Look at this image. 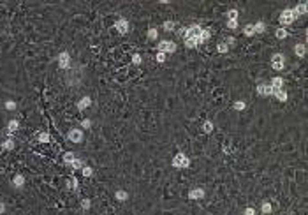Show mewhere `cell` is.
<instances>
[{"instance_id": "1", "label": "cell", "mask_w": 308, "mask_h": 215, "mask_svg": "<svg viewBox=\"0 0 308 215\" xmlns=\"http://www.w3.org/2000/svg\"><path fill=\"white\" fill-rule=\"evenodd\" d=\"M173 166H174V168H178V169H185V168H189V166H190V159L185 154H181V152H180V154L174 155Z\"/></svg>"}, {"instance_id": "2", "label": "cell", "mask_w": 308, "mask_h": 215, "mask_svg": "<svg viewBox=\"0 0 308 215\" xmlns=\"http://www.w3.org/2000/svg\"><path fill=\"white\" fill-rule=\"evenodd\" d=\"M201 30L203 28L199 27V25H192V27L187 28V34H185V39H192V41H195L197 44H201Z\"/></svg>"}, {"instance_id": "3", "label": "cell", "mask_w": 308, "mask_h": 215, "mask_svg": "<svg viewBox=\"0 0 308 215\" xmlns=\"http://www.w3.org/2000/svg\"><path fill=\"white\" fill-rule=\"evenodd\" d=\"M157 50L160 53H174L176 51V43H173V41H160Z\"/></svg>"}, {"instance_id": "4", "label": "cell", "mask_w": 308, "mask_h": 215, "mask_svg": "<svg viewBox=\"0 0 308 215\" xmlns=\"http://www.w3.org/2000/svg\"><path fill=\"white\" fill-rule=\"evenodd\" d=\"M271 65L275 71H282L283 65H285V56L282 55V53H275V55L271 56Z\"/></svg>"}, {"instance_id": "5", "label": "cell", "mask_w": 308, "mask_h": 215, "mask_svg": "<svg viewBox=\"0 0 308 215\" xmlns=\"http://www.w3.org/2000/svg\"><path fill=\"white\" fill-rule=\"evenodd\" d=\"M67 139L72 141V143H81L83 141V131L81 129H70L69 134H67Z\"/></svg>"}, {"instance_id": "6", "label": "cell", "mask_w": 308, "mask_h": 215, "mask_svg": "<svg viewBox=\"0 0 308 215\" xmlns=\"http://www.w3.org/2000/svg\"><path fill=\"white\" fill-rule=\"evenodd\" d=\"M294 14H292V11L291 9H283L282 11V14H280V23L282 25H292L294 23Z\"/></svg>"}, {"instance_id": "7", "label": "cell", "mask_w": 308, "mask_h": 215, "mask_svg": "<svg viewBox=\"0 0 308 215\" xmlns=\"http://www.w3.org/2000/svg\"><path fill=\"white\" fill-rule=\"evenodd\" d=\"M58 67L60 69H70V55L67 51H62L58 55Z\"/></svg>"}, {"instance_id": "8", "label": "cell", "mask_w": 308, "mask_h": 215, "mask_svg": "<svg viewBox=\"0 0 308 215\" xmlns=\"http://www.w3.org/2000/svg\"><path fill=\"white\" fill-rule=\"evenodd\" d=\"M257 94L262 95V97H268V95L273 94V88H271L270 83H261V85H257Z\"/></svg>"}, {"instance_id": "9", "label": "cell", "mask_w": 308, "mask_h": 215, "mask_svg": "<svg viewBox=\"0 0 308 215\" xmlns=\"http://www.w3.org/2000/svg\"><path fill=\"white\" fill-rule=\"evenodd\" d=\"M114 28H116L120 34H127L129 32V21H127L125 18H120V20H116V23H114Z\"/></svg>"}, {"instance_id": "10", "label": "cell", "mask_w": 308, "mask_h": 215, "mask_svg": "<svg viewBox=\"0 0 308 215\" xmlns=\"http://www.w3.org/2000/svg\"><path fill=\"white\" fill-rule=\"evenodd\" d=\"M90 104H92V99H90V97H81V99L78 101V110L79 111L87 110V108H90Z\"/></svg>"}, {"instance_id": "11", "label": "cell", "mask_w": 308, "mask_h": 215, "mask_svg": "<svg viewBox=\"0 0 308 215\" xmlns=\"http://www.w3.org/2000/svg\"><path fill=\"white\" fill-rule=\"evenodd\" d=\"M271 95H275L278 101H282V102H285L287 101V94H285V90L283 88H273V94Z\"/></svg>"}, {"instance_id": "12", "label": "cell", "mask_w": 308, "mask_h": 215, "mask_svg": "<svg viewBox=\"0 0 308 215\" xmlns=\"http://www.w3.org/2000/svg\"><path fill=\"white\" fill-rule=\"evenodd\" d=\"M189 198L190 199H203L204 198V190L203 189H192L189 192Z\"/></svg>"}, {"instance_id": "13", "label": "cell", "mask_w": 308, "mask_h": 215, "mask_svg": "<svg viewBox=\"0 0 308 215\" xmlns=\"http://www.w3.org/2000/svg\"><path fill=\"white\" fill-rule=\"evenodd\" d=\"M18 127H20V122L18 120H9V123H7V132H9V136H12V134L16 132Z\"/></svg>"}, {"instance_id": "14", "label": "cell", "mask_w": 308, "mask_h": 215, "mask_svg": "<svg viewBox=\"0 0 308 215\" xmlns=\"http://www.w3.org/2000/svg\"><path fill=\"white\" fill-rule=\"evenodd\" d=\"M23 185H25V177H23V175H16V177H14V180H12V187L21 189Z\"/></svg>"}, {"instance_id": "15", "label": "cell", "mask_w": 308, "mask_h": 215, "mask_svg": "<svg viewBox=\"0 0 308 215\" xmlns=\"http://www.w3.org/2000/svg\"><path fill=\"white\" fill-rule=\"evenodd\" d=\"M294 53H296L297 56H305L306 55V46L305 44H296L294 46Z\"/></svg>"}, {"instance_id": "16", "label": "cell", "mask_w": 308, "mask_h": 215, "mask_svg": "<svg viewBox=\"0 0 308 215\" xmlns=\"http://www.w3.org/2000/svg\"><path fill=\"white\" fill-rule=\"evenodd\" d=\"M270 85H271V88H282V87H283V79L276 76V78H273V79H271Z\"/></svg>"}, {"instance_id": "17", "label": "cell", "mask_w": 308, "mask_h": 215, "mask_svg": "<svg viewBox=\"0 0 308 215\" xmlns=\"http://www.w3.org/2000/svg\"><path fill=\"white\" fill-rule=\"evenodd\" d=\"M2 148H4V150H14V139H12V138L6 139V141L2 143Z\"/></svg>"}, {"instance_id": "18", "label": "cell", "mask_w": 308, "mask_h": 215, "mask_svg": "<svg viewBox=\"0 0 308 215\" xmlns=\"http://www.w3.org/2000/svg\"><path fill=\"white\" fill-rule=\"evenodd\" d=\"M37 141H41V143H49V141H51V136H49L48 132H41L37 136Z\"/></svg>"}, {"instance_id": "19", "label": "cell", "mask_w": 308, "mask_h": 215, "mask_svg": "<svg viewBox=\"0 0 308 215\" xmlns=\"http://www.w3.org/2000/svg\"><path fill=\"white\" fill-rule=\"evenodd\" d=\"M74 159H76V157H74V154H72V152H65V154H64V162H65V164L70 166Z\"/></svg>"}, {"instance_id": "20", "label": "cell", "mask_w": 308, "mask_h": 215, "mask_svg": "<svg viewBox=\"0 0 308 215\" xmlns=\"http://www.w3.org/2000/svg\"><path fill=\"white\" fill-rule=\"evenodd\" d=\"M254 30H255V34H262L266 30V25H264V21H257L254 25Z\"/></svg>"}, {"instance_id": "21", "label": "cell", "mask_w": 308, "mask_h": 215, "mask_svg": "<svg viewBox=\"0 0 308 215\" xmlns=\"http://www.w3.org/2000/svg\"><path fill=\"white\" fill-rule=\"evenodd\" d=\"M211 37V32H210V30H208V28H203V30H201V43H204V41H208V39H210Z\"/></svg>"}, {"instance_id": "22", "label": "cell", "mask_w": 308, "mask_h": 215, "mask_svg": "<svg viewBox=\"0 0 308 215\" xmlns=\"http://www.w3.org/2000/svg\"><path fill=\"white\" fill-rule=\"evenodd\" d=\"M243 34L247 35V37H252L255 34V30H254V25H245V28H243Z\"/></svg>"}, {"instance_id": "23", "label": "cell", "mask_w": 308, "mask_h": 215, "mask_svg": "<svg viewBox=\"0 0 308 215\" xmlns=\"http://www.w3.org/2000/svg\"><path fill=\"white\" fill-rule=\"evenodd\" d=\"M227 20H229V21H238V11H236V9H231V11L227 12Z\"/></svg>"}, {"instance_id": "24", "label": "cell", "mask_w": 308, "mask_h": 215, "mask_svg": "<svg viewBox=\"0 0 308 215\" xmlns=\"http://www.w3.org/2000/svg\"><path fill=\"white\" fill-rule=\"evenodd\" d=\"M157 37H158L157 28H153V27H151V28H148V39H150V41H155Z\"/></svg>"}, {"instance_id": "25", "label": "cell", "mask_w": 308, "mask_h": 215, "mask_svg": "<svg viewBox=\"0 0 308 215\" xmlns=\"http://www.w3.org/2000/svg\"><path fill=\"white\" fill-rule=\"evenodd\" d=\"M114 198L118 199V201H125V199L129 198V194L125 192V190H116V194H114Z\"/></svg>"}, {"instance_id": "26", "label": "cell", "mask_w": 308, "mask_h": 215, "mask_svg": "<svg viewBox=\"0 0 308 215\" xmlns=\"http://www.w3.org/2000/svg\"><path fill=\"white\" fill-rule=\"evenodd\" d=\"M296 11L299 12V14H306L308 11V6H306V2H301L299 6H296Z\"/></svg>"}, {"instance_id": "27", "label": "cell", "mask_w": 308, "mask_h": 215, "mask_svg": "<svg viewBox=\"0 0 308 215\" xmlns=\"http://www.w3.org/2000/svg\"><path fill=\"white\" fill-rule=\"evenodd\" d=\"M174 27H176V23H174V21H164V25H162V28L166 30V32L174 30Z\"/></svg>"}, {"instance_id": "28", "label": "cell", "mask_w": 308, "mask_h": 215, "mask_svg": "<svg viewBox=\"0 0 308 215\" xmlns=\"http://www.w3.org/2000/svg\"><path fill=\"white\" fill-rule=\"evenodd\" d=\"M70 166H72V169H83V166H85V164H83L81 159H74Z\"/></svg>"}, {"instance_id": "29", "label": "cell", "mask_w": 308, "mask_h": 215, "mask_svg": "<svg viewBox=\"0 0 308 215\" xmlns=\"http://www.w3.org/2000/svg\"><path fill=\"white\" fill-rule=\"evenodd\" d=\"M81 173H83V177H92L93 175V169L90 168V166H83V169H81Z\"/></svg>"}, {"instance_id": "30", "label": "cell", "mask_w": 308, "mask_h": 215, "mask_svg": "<svg viewBox=\"0 0 308 215\" xmlns=\"http://www.w3.org/2000/svg\"><path fill=\"white\" fill-rule=\"evenodd\" d=\"M211 131H213V123H211V122H204V125H203V132L210 134Z\"/></svg>"}, {"instance_id": "31", "label": "cell", "mask_w": 308, "mask_h": 215, "mask_svg": "<svg viewBox=\"0 0 308 215\" xmlns=\"http://www.w3.org/2000/svg\"><path fill=\"white\" fill-rule=\"evenodd\" d=\"M216 50H218V53H227V51H229V46H227L225 43H218Z\"/></svg>"}, {"instance_id": "32", "label": "cell", "mask_w": 308, "mask_h": 215, "mask_svg": "<svg viewBox=\"0 0 308 215\" xmlns=\"http://www.w3.org/2000/svg\"><path fill=\"white\" fill-rule=\"evenodd\" d=\"M276 37L278 39H285L287 37V30L285 28H276Z\"/></svg>"}, {"instance_id": "33", "label": "cell", "mask_w": 308, "mask_h": 215, "mask_svg": "<svg viewBox=\"0 0 308 215\" xmlns=\"http://www.w3.org/2000/svg\"><path fill=\"white\" fill-rule=\"evenodd\" d=\"M67 187L72 189V190H76V189H78V180H76V178H70L69 182H67Z\"/></svg>"}, {"instance_id": "34", "label": "cell", "mask_w": 308, "mask_h": 215, "mask_svg": "<svg viewBox=\"0 0 308 215\" xmlns=\"http://www.w3.org/2000/svg\"><path fill=\"white\" fill-rule=\"evenodd\" d=\"M90 206H92V201H90L88 198H85V199L81 201V208H83V210H90Z\"/></svg>"}, {"instance_id": "35", "label": "cell", "mask_w": 308, "mask_h": 215, "mask_svg": "<svg viewBox=\"0 0 308 215\" xmlns=\"http://www.w3.org/2000/svg\"><path fill=\"white\" fill-rule=\"evenodd\" d=\"M6 110H9V111L16 110V102L14 101H6Z\"/></svg>"}, {"instance_id": "36", "label": "cell", "mask_w": 308, "mask_h": 215, "mask_svg": "<svg viewBox=\"0 0 308 215\" xmlns=\"http://www.w3.org/2000/svg\"><path fill=\"white\" fill-rule=\"evenodd\" d=\"M261 210H262V213H270V212H271V204L264 201V203H262V208H261Z\"/></svg>"}, {"instance_id": "37", "label": "cell", "mask_w": 308, "mask_h": 215, "mask_svg": "<svg viewBox=\"0 0 308 215\" xmlns=\"http://www.w3.org/2000/svg\"><path fill=\"white\" fill-rule=\"evenodd\" d=\"M185 46H187V48H195V46H197V43H195V41H192V39H185Z\"/></svg>"}, {"instance_id": "38", "label": "cell", "mask_w": 308, "mask_h": 215, "mask_svg": "<svg viewBox=\"0 0 308 215\" xmlns=\"http://www.w3.org/2000/svg\"><path fill=\"white\" fill-rule=\"evenodd\" d=\"M234 110H238V111L245 110V102H243V101H238V102H234Z\"/></svg>"}, {"instance_id": "39", "label": "cell", "mask_w": 308, "mask_h": 215, "mask_svg": "<svg viewBox=\"0 0 308 215\" xmlns=\"http://www.w3.org/2000/svg\"><path fill=\"white\" fill-rule=\"evenodd\" d=\"M132 64H134V65H139L141 64V55H137V53L132 55Z\"/></svg>"}, {"instance_id": "40", "label": "cell", "mask_w": 308, "mask_h": 215, "mask_svg": "<svg viewBox=\"0 0 308 215\" xmlns=\"http://www.w3.org/2000/svg\"><path fill=\"white\" fill-rule=\"evenodd\" d=\"M81 127H85V129H90V127H92V120H88V118L81 120Z\"/></svg>"}, {"instance_id": "41", "label": "cell", "mask_w": 308, "mask_h": 215, "mask_svg": "<svg viewBox=\"0 0 308 215\" xmlns=\"http://www.w3.org/2000/svg\"><path fill=\"white\" fill-rule=\"evenodd\" d=\"M227 28H231V30H236V28H238V21H227Z\"/></svg>"}, {"instance_id": "42", "label": "cell", "mask_w": 308, "mask_h": 215, "mask_svg": "<svg viewBox=\"0 0 308 215\" xmlns=\"http://www.w3.org/2000/svg\"><path fill=\"white\" fill-rule=\"evenodd\" d=\"M164 60H166V53H160V51H158V53H157V62H160V64H162Z\"/></svg>"}, {"instance_id": "43", "label": "cell", "mask_w": 308, "mask_h": 215, "mask_svg": "<svg viewBox=\"0 0 308 215\" xmlns=\"http://www.w3.org/2000/svg\"><path fill=\"white\" fill-rule=\"evenodd\" d=\"M225 44H227V46H233V44H234V37H227V39H225Z\"/></svg>"}, {"instance_id": "44", "label": "cell", "mask_w": 308, "mask_h": 215, "mask_svg": "<svg viewBox=\"0 0 308 215\" xmlns=\"http://www.w3.org/2000/svg\"><path fill=\"white\" fill-rule=\"evenodd\" d=\"M245 215H255V210L254 208H247L245 210Z\"/></svg>"}, {"instance_id": "45", "label": "cell", "mask_w": 308, "mask_h": 215, "mask_svg": "<svg viewBox=\"0 0 308 215\" xmlns=\"http://www.w3.org/2000/svg\"><path fill=\"white\" fill-rule=\"evenodd\" d=\"M185 34H187V28H180V30H178V35H180V37H185Z\"/></svg>"}, {"instance_id": "46", "label": "cell", "mask_w": 308, "mask_h": 215, "mask_svg": "<svg viewBox=\"0 0 308 215\" xmlns=\"http://www.w3.org/2000/svg\"><path fill=\"white\" fill-rule=\"evenodd\" d=\"M4 212H6V204L0 203V213H4Z\"/></svg>"}]
</instances>
